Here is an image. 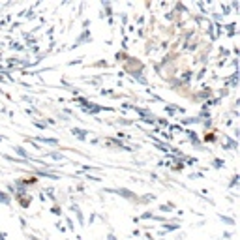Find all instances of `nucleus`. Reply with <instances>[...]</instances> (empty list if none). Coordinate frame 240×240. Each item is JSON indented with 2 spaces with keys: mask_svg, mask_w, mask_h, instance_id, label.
Instances as JSON below:
<instances>
[{
  "mask_svg": "<svg viewBox=\"0 0 240 240\" xmlns=\"http://www.w3.org/2000/svg\"><path fill=\"white\" fill-rule=\"evenodd\" d=\"M15 150H17V152H19V154H21V156H26V152L23 150V148H15Z\"/></svg>",
  "mask_w": 240,
  "mask_h": 240,
  "instance_id": "nucleus-1",
  "label": "nucleus"
}]
</instances>
